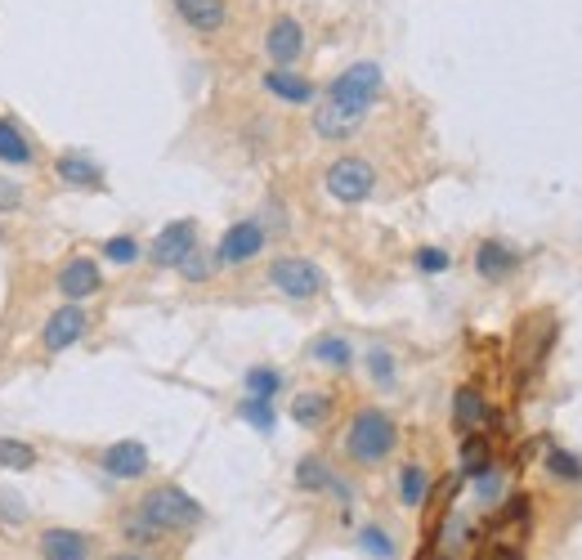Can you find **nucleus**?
I'll return each instance as SVG.
<instances>
[{
	"instance_id": "obj_36",
	"label": "nucleus",
	"mask_w": 582,
	"mask_h": 560,
	"mask_svg": "<svg viewBox=\"0 0 582 560\" xmlns=\"http://www.w3.org/2000/svg\"><path fill=\"white\" fill-rule=\"evenodd\" d=\"M23 516H27L23 498H19L14 489H0V525H19Z\"/></svg>"
},
{
	"instance_id": "obj_19",
	"label": "nucleus",
	"mask_w": 582,
	"mask_h": 560,
	"mask_svg": "<svg viewBox=\"0 0 582 560\" xmlns=\"http://www.w3.org/2000/svg\"><path fill=\"white\" fill-rule=\"evenodd\" d=\"M55 175L63 184H72V189H104V166L94 158H85V153H63L55 162Z\"/></svg>"
},
{
	"instance_id": "obj_1",
	"label": "nucleus",
	"mask_w": 582,
	"mask_h": 560,
	"mask_svg": "<svg viewBox=\"0 0 582 560\" xmlns=\"http://www.w3.org/2000/svg\"><path fill=\"white\" fill-rule=\"evenodd\" d=\"M399 444V427L385 408H359L346 431V457L354 466H381Z\"/></svg>"
},
{
	"instance_id": "obj_11",
	"label": "nucleus",
	"mask_w": 582,
	"mask_h": 560,
	"mask_svg": "<svg viewBox=\"0 0 582 560\" xmlns=\"http://www.w3.org/2000/svg\"><path fill=\"white\" fill-rule=\"evenodd\" d=\"M520 252L507 243V238H484L475 247V273L484 278V283H507V278L520 269Z\"/></svg>"
},
{
	"instance_id": "obj_26",
	"label": "nucleus",
	"mask_w": 582,
	"mask_h": 560,
	"mask_svg": "<svg viewBox=\"0 0 582 560\" xmlns=\"http://www.w3.org/2000/svg\"><path fill=\"white\" fill-rule=\"evenodd\" d=\"M282 382H287L282 372H278V368H265V363H260V368H247V377H242V386H247L252 399H269V404H273V395L282 390Z\"/></svg>"
},
{
	"instance_id": "obj_33",
	"label": "nucleus",
	"mask_w": 582,
	"mask_h": 560,
	"mask_svg": "<svg viewBox=\"0 0 582 560\" xmlns=\"http://www.w3.org/2000/svg\"><path fill=\"white\" fill-rule=\"evenodd\" d=\"M211 265H216V260H211L202 247H193V252L179 260V273L188 278V283H207V278H211Z\"/></svg>"
},
{
	"instance_id": "obj_37",
	"label": "nucleus",
	"mask_w": 582,
	"mask_h": 560,
	"mask_svg": "<svg viewBox=\"0 0 582 560\" xmlns=\"http://www.w3.org/2000/svg\"><path fill=\"white\" fill-rule=\"evenodd\" d=\"M449 265H453V256H449L444 247H421V252H417V269H421V273H444Z\"/></svg>"
},
{
	"instance_id": "obj_8",
	"label": "nucleus",
	"mask_w": 582,
	"mask_h": 560,
	"mask_svg": "<svg viewBox=\"0 0 582 560\" xmlns=\"http://www.w3.org/2000/svg\"><path fill=\"white\" fill-rule=\"evenodd\" d=\"M265 55L273 59V68H291L301 55H305V27L301 19H291V14H278L265 32Z\"/></svg>"
},
{
	"instance_id": "obj_6",
	"label": "nucleus",
	"mask_w": 582,
	"mask_h": 560,
	"mask_svg": "<svg viewBox=\"0 0 582 560\" xmlns=\"http://www.w3.org/2000/svg\"><path fill=\"white\" fill-rule=\"evenodd\" d=\"M265 243H269V233L260 229L256 215L252 220H237V224L224 229V238L216 247V265H247V260H256L265 252Z\"/></svg>"
},
{
	"instance_id": "obj_34",
	"label": "nucleus",
	"mask_w": 582,
	"mask_h": 560,
	"mask_svg": "<svg viewBox=\"0 0 582 560\" xmlns=\"http://www.w3.org/2000/svg\"><path fill=\"white\" fill-rule=\"evenodd\" d=\"M104 256L113 265H135L139 260V238H130V233H117V238L104 243Z\"/></svg>"
},
{
	"instance_id": "obj_7",
	"label": "nucleus",
	"mask_w": 582,
	"mask_h": 560,
	"mask_svg": "<svg viewBox=\"0 0 582 560\" xmlns=\"http://www.w3.org/2000/svg\"><path fill=\"white\" fill-rule=\"evenodd\" d=\"M85 328H90V314H85L77 301H63L50 318H45V350H50V354L72 350V346L85 337Z\"/></svg>"
},
{
	"instance_id": "obj_9",
	"label": "nucleus",
	"mask_w": 582,
	"mask_h": 560,
	"mask_svg": "<svg viewBox=\"0 0 582 560\" xmlns=\"http://www.w3.org/2000/svg\"><path fill=\"white\" fill-rule=\"evenodd\" d=\"M198 247V224L193 220H171L158 238H153V247H149V256H153V265L158 269H179V260Z\"/></svg>"
},
{
	"instance_id": "obj_5",
	"label": "nucleus",
	"mask_w": 582,
	"mask_h": 560,
	"mask_svg": "<svg viewBox=\"0 0 582 560\" xmlns=\"http://www.w3.org/2000/svg\"><path fill=\"white\" fill-rule=\"evenodd\" d=\"M323 283H327L323 269L314 260H305V256H278L269 265V288L282 292L287 301H310V296L323 292Z\"/></svg>"
},
{
	"instance_id": "obj_15",
	"label": "nucleus",
	"mask_w": 582,
	"mask_h": 560,
	"mask_svg": "<svg viewBox=\"0 0 582 560\" xmlns=\"http://www.w3.org/2000/svg\"><path fill=\"white\" fill-rule=\"evenodd\" d=\"M489 399H484L475 386H457L453 390V422L462 435H479L484 427H489Z\"/></svg>"
},
{
	"instance_id": "obj_40",
	"label": "nucleus",
	"mask_w": 582,
	"mask_h": 560,
	"mask_svg": "<svg viewBox=\"0 0 582 560\" xmlns=\"http://www.w3.org/2000/svg\"><path fill=\"white\" fill-rule=\"evenodd\" d=\"M108 560H149L143 551H117V556H108Z\"/></svg>"
},
{
	"instance_id": "obj_29",
	"label": "nucleus",
	"mask_w": 582,
	"mask_h": 560,
	"mask_svg": "<svg viewBox=\"0 0 582 560\" xmlns=\"http://www.w3.org/2000/svg\"><path fill=\"white\" fill-rule=\"evenodd\" d=\"M0 466H5V471H32L36 448L27 440H0Z\"/></svg>"
},
{
	"instance_id": "obj_18",
	"label": "nucleus",
	"mask_w": 582,
	"mask_h": 560,
	"mask_svg": "<svg viewBox=\"0 0 582 560\" xmlns=\"http://www.w3.org/2000/svg\"><path fill=\"white\" fill-rule=\"evenodd\" d=\"M470 538H475V525L466 516H457V511H449L440 529H434V560H462Z\"/></svg>"
},
{
	"instance_id": "obj_16",
	"label": "nucleus",
	"mask_w": 582,
	"mask_h": 560,
	"mask_svg": "<svg viewBox=\"0 0 582 560\" xmlns=\"http://www.w3.org/2000/svg\"><path fill=\"white\" fill-rule=\"evenodd\" d=\"M363 121H368V117L346 113V108H336V104H327V100L314 108V135H318V139H331V144H341V139H354V135L363 130Z\"/></svg>"
},
{
	"instance_id": "obj_25",
	"label": "nucleus",
	"mask_w": 582,
	"mask_h": 560,
	"mask_svg": "<svg viewBox=\"0 0 582 560\" xmlns=\"http://www.w3.org/2000/svg\"><path fill=\"white\" fill-rule=\"evenodd\" d=\"M354 542H359V551L372 556V560H395V556H399V542L385 534V525H363Z\"/></svg>"
},
{
	"instance_id": "obj_30",
	"label": "nucleus",
	"mask_w": 582,
	"mask_h": 560,
	"mask_svg": "<svg viewBox=\"0 0 582 560\" xmlns=\"http://www.w3.org/2000/svg\"><path fill=\"white\" fill-rule=\"evenodd\" d=\"M237 417H242V422H247V427H256V431H273V404L269 399H242V408H237Z\"/></svg>"
},
{
	"instance_id": "obj_39",
	"label": "nucleus",
	"mask_w": 582,
	"mask_h": 560,
	"mask_svg": "<svg viewBox=\"0 0 582 560\" xmlns=\"http://www.w3.org/2000/svg\"><path fill=\"white\" fill-rule=\"evenodd\" d=\"M484 560H520V551H511V547H493V551L484 556Z\"/></svg>"
},
{
	"instance_id": "obj_13",
	"label": "nucleus",
	"mask_w": 582,
	"mask_h": 560,
	"mask_svg": "<svg viewBox=\"0 0 582 560\" xmlns=\"http://www.w3.org/2000/svg\"><path fill=\"white\" fill-rule=\"evenodd\" d=\"M260 85H265V95H273V100H282V104H314V95H318V85L310 81V77H296L291 68H273V72H265L260 77Z\"/></svg>"
},
{
	"instance_id": "obj_4",
	"label": "nucleus",
	"mask_w": 582,
	"mask_h": 560,
	"mask_svg": "<svg viewBox=\"0 0 582 560\" xmlns=\"http://www.w3.org/2000/svg\"><path fill=\"white\" fill-rule=\"evenodd\" d=\"M323 184H327V194L341 202V207H359V202H368L372 189H376V166H372L368 158H336V162L327 166Z\"/></svg>"
},
{
	"instance_id": "obj_23",
	"label": "nucleus",
	"mask_w": 582,
	"mask_h": 560,
	"mask_svg": "<svg viewBox=\"0 0 582 560\" xmlns=\"http://www.w3.org/2000/svg\"><path fill=\"white\" fill-rule=\"evenodd\" d=\"M430 489H434V480H430L426 466L421 462H404V471H399V502L408 511H417V506L430 502Z\"/></svg>"
},
{
	"instance_id": "obj_41",
	"label": "nucleus",
	"mask_w": 582,
	"mask_h": 560,
	"mask_svg": "<svg viewBox=\"0 0 582 560\" xmlns=\"http://www.w3.org/2000/svg\"><path fill=\"white\" fill-rule=\"evenodd\" d=\"M0 238H5V233H0Z\"/></svg>"
},
{
	"instance_id": "obj_24",
	"label": "nucleus",
	"mask_w": 582,
	"mask_h": 560,
	"mask_svg": "<svg viewBox=\"0 0 582 560\" xmlns=\"http://www.w3.org/2000/svg\"><path fill=\"white\" fill-rule=\"evenodd\" d=\"M310 359H318V363H327V368H350V363H354V346H350L346 337L327 332V337H314Z\"/></svg>"
},
{
	"instance_id": "obj_3",
	"label": "nucleus",
	"mask_w": 582,
	"mask_h": 560,
	"mask_svg": "<svg viewBox=\"0 0 582 560\" xmlns=\"http://www.w3.org/2000/svg\"><path fill=\"white\" fill-rule=\"evenodd\" d=\"M381 85H385V72H381V63H372V59H359V63H350L341 77H336L331 85H327V104H336V108H346V113H359V117H368L372 113V104H376V95H381Z\"/></svg>"
},
{
	"instance_id": "obj_31",
	"label": "nucleus",
	"mask_w": 582,
	"mask_h": 560,
	"mask_svg": "<svg viewBox=\"0 0 582 560\" xmlns=\"http://www.w3.org/2000/svg\"><path fill=\"white\" fill-rule=\"evenodd\" d=\"M502 489H507V476L498 471V466H489L484 476H475V498H479V506L502 502Z\"/></svg>"
},
{
	"instance_id": "obj_27",
	"label": "nucleus",
	"mask_w": 582,
	"mask_h": 560,
	"mask_svg": "<svg viewBox=\"0 0 582 560\" xmlns=\"http://www.w3.org/2000/svg\"><path fill=\"white\" fill-rule=\"evenodd\" d=\"M493 466V448H489V440L484 435H466V444H462V476H484Z\"/></svg>"
},
{
	"instance_id": "obj_35",
	"label": "nucleus",
	"mask_w": 582,
	"mask_h": 560,
	"mask_svg": "<svg viewBox=\"0 0 582 560\" xmlns=\"http://www.w3.org/2000/svg\"><path fill=\"white\" fill-rule=\"evenodd\" d=\"M121 534H126L130 542H139V547H149V542H162V534H158V529H153L149 521H143V516H139V511H130V516H126Z\"/></svg>"
},
{
	"instance_id": "obj_22",
	"label": "nucleus",
	"mask_w": 582,
	"mask_h": 560,
	"mask_svg": "<svg viewBox=\"0 0 582 560\" xmlns=\"http://www.w3.org/2000/svg\"><path fill=\"white\" fill-rule=\"evenodd\" d=\"M291 417H296V427H305V431L327 427V417H331V395H323V390H301L296 399H291Z\"/></svg>"
},
{
	"instance_id": "obj_38",
	"label": "nucleus",
	"mask_w": 582,
	"mask_h": 560,
	"mask_svg": "<svg viewBox=\"0 0 582 560\" xmlns=\"http://www.w3.org/2000/svg\"><path fill=\"white\" fill-rule=\"evenodd\" d=\"M23 189H19V179H0V215H10V211H23Z\"/></svg>"
},
{
	"instance_id": "obj_28",
	"label": "nucleus",
	"mask_w": 582,
	"mask_h": 560,
	"mask_svg": "<svg viewBox=\"0 0 582 560\" xmlns=\"http://www.w3.org/2000/svg\"><path fill=\"white\" fill-rule=\"evenodd\" d=\"M368 377L381 386V390H395L399 386V368H395V354L385 346H372L368 350Z\"/></svg>"
},
{
	"instance_id": "obj_2",
	"label": "nucleus",
	"mask_w": 582,
	"mask_h": 560,
	"mask_svg": "<svg viewBox=\"0 0 582 560\" xmlns=\"http://www.w3.org/2000/svg\"><path fill=\"white\" fill-rule=\"evenodd\" d=\"M135 511H139V516L149 521L162 538H166V534H188V529H198V525L207 521L202 502L193 498V493H184L179 485H158V489H149Z\"/></svg>"
},
{
	"instance_id": "obj_20",
	"label": "nucleus",
	"mask_w": 582,
	"mask_h": 560,
	"mask_svg": "<svg viewBox=\"0 0 582 560\" xmlns=\"http://www.w3.org/2000/svg\"><path fill=\"white\" fill-rule=\"evenodd\" d=\"M346 480H336V471L318 457V453H305L301 462H296V489L301 493H336Z\"/></svg>"
},
{
	"instance_id": "obj_32",
	"label": "nucleus",
	"mask_w": 582,
	"mask_h": 560,
	"mask_svg": "<svg viewBox=\"0 0 582 560\" xmlns=\"http://www.w3.org/2000/svg\"><path fill=\"white\" fill-rule=\"evenodd\" d=\"M547 471H551L556 480L578 485V480H582V462H578L573 453H564V448H551V453H547Z\"/></svg>"
},
{
	"instance_id": "obj_10",
	"label": "nucleus",
	"mask_w": 582,
	"mask_h": 560,
	"mask_svg": "<svg viewBox=\"0 0 582 560\" xmlns=\"http://www.w3.org/2000/svg\"><path fill=\"white\" fill-rule=\"evenodd\" d=\"M100 466L113 480H143V476H149V466H153V457L139 440H117V444H108L100 453Z\"/></svg>"
},
{
	"instance_id": "obj_12",
	"label": "nucleus",
	"mask_w": 582,
	"mask_h": 560,
	"mask_svg": "<svg viewBox=\"0 0 582 560\" xmlns=\"http://www.w3.org/2000/svg\"><path fill=\"white\" fill-rule=\"evenodd\" d=\"M55 288L68 296V301H85V296H94L104 288V269H100V260H90V256H72L63 269H59V278H55Z\"/></svg>"
},
{
	"instance_id": "obj_21",
	"label": "nucleus",
	"mask_w": 582,
	"mask_h": 560,
	"mask_svg": "<svg viewBox=\"0 0 582 560\" xmlns=\"http://www.w3.org/2000/svg\"><path fill=\"white\" fill-rule=\"evenodd\" d=\"M0 162H5V166H32V162H36L32 139H27L23 126L10 121V117H0Z\"/></svg>"
},
{
	"instance_id": "obj_17",
	"label": "nucleus",
	"mask_w": 582,
	"mask_h": 560,
	"mask_svg": "<svg viewBox=\"0 0 582 560\" xmlns=\"http://www.w3.org/2000/svg\"><path fill=\"white\" fill-rule=\"evenodd\" d=\"M175 14L193 32H202V36H216L229 23V5H224V0H175Z\"/></svg>"
},
{
	"instance_id": "obj_14",
	"label": "nucleus",
	"mask_w": 582,
	"mask_h": 560,
	"mask_svg": "<svg viewBox=\"0 0 582 560\" xmlns=\"http://www.w3.org/2000/svg\"><path fill=\"white\" fill-rule=\"evenodd\" d=\"M90 551H94V542L81 529L55 525L40 534V560H90Z\"/></svg>"
}]
</instances>
